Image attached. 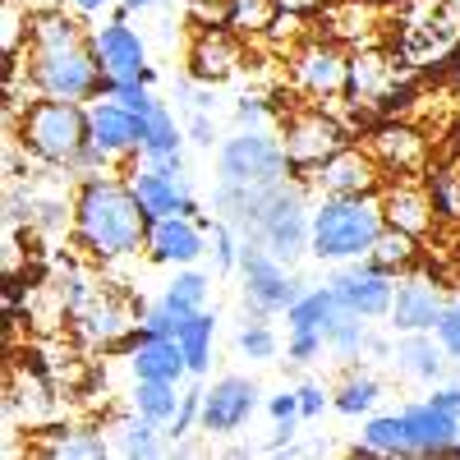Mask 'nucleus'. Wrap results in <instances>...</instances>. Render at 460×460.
<instances>
[{
  "instance_id": "21",
  "label": "nucleus",
  "mask_w": 460,
  "mask_h": 460,
  "mask_svg": "<svg viewBox=\"0 0 460 460\" xmlns=\"http://www.w3.org/2000/svg\"><path fill=\"white\" fill-rule=\"evenodd\" d=\"M129 373L134 382H175V387H184L189 377V359L180 350L175 336H143L129 345Z\"/></svg>"
},
{
  "instance_id": "46",
  "label": "nucleus",
  "mask_w": 460,
  "mask_h": 460,
  "mask_svg": "<svg viewBox=\"0 0 460 460\" xmlns=\"http://www.w3.org/2000/svg\"><path fill=\"white\" fill-rule=\"evenodd\" d=\"M230 5L235 0H189V19L199 28H230Z\"/></svg>"
},
{
  "instance_id": "28",
  "label": "nucleus",
  "mask_w": 460,
  "mask_h": 460,
  "mask_svg": "<svg viewBox=\"0 0 460 460\" xmlns=\"http://www.w3.org/2000/svg\"><path fill=\"white\" fill-rule=\"evenodd\" d=\"M166 429L162 424H152V419L143 414H129L120 429H115V456H125V460H157L166 456Z\"/></svg>"
},
{
  "instance_id": "4",
  "label": "nucleus",
  "mask_w": 460,
  "mask_h": 460,
  "mask_svg": "<svg viewBox=\"0 0 460 460\" xmlns=\"http://www.w3.org/2000/svg\"><path fill=\"white\" fill-rule=\"evenodd\" d=\"M382 230H387V221H382V203L377 199L323 194L314 203L309 253L323 258V262H355V258H368V249L377 244Z\"/></svg>"
},
{
  "instance_id": "8",
  "label": "nucleus",
  "mask_w": 460,
  "mask_h": 460,
  "mask_svg": "<svg viewBox=\"0 0 460 460\" xmlns=\"http://www.w3.org/2000/svg\"><path fill=\"white\" fill-rule=\"evenodd\" d=\"M350 143V134H345V125L336 120V115L309 106V111H290L286 125H281V147H286V162H290V175L309 180L327 157H336V152Z\"/></svg>"
},
{
  "instance_id": "37",
  "label": "nucleus",
  "mask_w": 460,
  "mask_h": 460,
  "mask_svg": "<svg viewBox=\"0 0 460 460\" xmlns=\"http://www.w3.org/2000/svg\"><path fill=\"white\" fill-rule=\"evenodd\" d=\"M235 350L244 355V359H272L277 350H281V341H277V332L267 327V318H249L240 332H235Z\"/></svg>"
},
{
  "instance_id": "11",
  "label": "nucleus",
  "mask_w": 460,
  "mask_h": 460,
  "mask_svg": "<svg viewBox=\"0 0 460 460\" xmlns=\"http://www.w3.org/2000/svg\"><path fill=\"white\" fill-rule=\"evenodd\" d=\"M332 295L341 299V309H350L359 318H387L392 295H396V277L382 272L373 258H355V262H336V277L327 281Z\"/></svg>"
},
{
  "instance_id": "16",
  "label": "nucleus",
  "mask_w": 460,
  "mask_h": 460,
  "mask_svg": "<svg viewBox=\"0 0 460 460\" xmlns=\"http://www.w3.org/2000/svg\"><path fill=\"white\" fill-rule=\"evenodd\" d=\"M88 120H93V143H97V152L106 157V166L138 157V147H143V120H138L129 106H120L115 97H97L88 106Z\"/></svg>"
},
{
  "instance_id": "3",
  "label": "nucleus",
  "mask_w": 460,
  "mask_h": 460,
  "mask_svg": "<svg viewBox=\"0 0 460 460\" xmlns=\"http://www.w3.org/2000/svg\"><path fill=\"white\" fill-rule=\"evenodd\" d=\"M10 134L32 162H42L51 171H74V175L106 171V157L93 143V120H88L84 102L32 97L23 106V115L10 125Z\"/></svg>"
},
{
  "instance_id": "22",
  "label": "nucleus",
  "mask_w": 460,
  "mask_h": 460,
  "mask_svg": "<svg viewBox=\"0 0 460 460\" xmlns=\"http://www.w3.org/2000/svg\"><path fill=\"white\" fill-rule=\"evenodd\" d=\"M377 203H382V221L387 226H396V230H405V235H429L433 230V199H429V184H410V180H396V184H387L377 194Z\"/></svg>"
},
{
  "instance_id": "47",
  "label": "nucleus",
  "mask_w": 460,
  "mask_h": 460,
  "mask_svg": "<svg viewBox=\"0 0 460 460\" xmlns=\"http://www.w3.org/2000/svg\"><path fill=\"white\" fill-rule=\"evenodd\" d=\"M295 392H299V414L304 419H318L332 405V392H323L318 382H304V387H295Z\"/></svg>"
},
{
  "instance_id": "12",
  "label": "nucleus",
  "mask_w": 460,
  "mask_h": 460,
  "mask_svg": "<svg viewBox=\"0 0 460 460\" xmlns=\"http://www.w3.org/2000/svg\"><path fill=\"white\" fill-rule=\"evenodd\" d=\"M258 410H262V387H258V382L240 377V373H226V377L212 382V387H203V419H199V429L212 433V438H230V433H240Z\"/></svg>"
},
{
  "instance_id": "2",
  "label": "nucleus",
  "mask_w": 460,
  "mask_h": 460,
  "mask_svg": "<svg viewBox=\"0 0 460 460\" xmlns=\"http://www.w3.org/2000/svg\"><path fill=\"white\" fill-rule=\"evenodd\" d=\"M147 226L152 217L138 208L129 180L93 171L79 175V194H74V244L97 262H125L147 249Z\"/></svg>"
},
{
  "instance_id": "20",
  "label": "nucleus",
  "mask_w": 460,
  "mask_h": 460,
  "mask_svg": "<svg viewBox=\"0 0 460 460\" xmlns=\"http://www.w3.org/2000/svg\"><path fill=\"white\" fill-rule=\"evenodd\" d=\"M240 65H244V51H240V42H235L226 28H199L194 47H189V79L217 88V84H226Z\"/></svg>"
},
{
  "instance_id": "40",
  "label": "nucleus",
  "mask_w": 460,
  "mask_h": 460,
  "mask_svg": "<svg viewBox=\"0 0 460 460\" xmlns=\"http://www.w3.org/2000/svg\"><path fill=\"white\" fill-rule=\"evenodd\" d=\"M429 199L438 217H460V175L456 171H438L429 175Z\"/></svg>"
},
{
  "instance_id": "43",
  "label": "nucleus",
  "mask_w": 460,
  "mask_h": 460,
  "mask_svg": "<svg viewBox=\"0 0 460 460\" xmlns=\"http://www.w3.org/2000/svg\"><path fill=\"white\" fill-rule=\"evenodd\" d=\"M327 350V336L323 332H286V359L290 364H314Z\"/></svg>"
},
{
  "instance_id": "25",
  "label": "nucleus",
  "mask_w": 460,
  "mask_h": 460,
  "mask_svg": "<svg viewBox=\"0 0 460 460\" xmlns=\"http://www.w3.org/2000/svg\"><path fill=\"white\" fill-rule=\"evenodd\" d=\"M345 93L364 106H382L392 93H396V69L387 65V56L377 51H364L350 60V79H345Z\"/></svg>"
},
{
  "instance_id": "44",
  "label": "nucleus",
  "mask_w": 460,
  "mask_h": 460,
  "mask_svg": "<svg viewBox=\"0 0 460 460\" xmlns=\"http://www.w3.org/2000/svg\"><path fill=\"white\" fill-rule=\"evenodd\" d=\"M433 336L442 341V350H447L451 359H460V295L442 304V318H438Z\"/></svg>"
},
{
  "instance_id": "52",
  "label": "nucleus",
  "mask_w": 460,
  "mask_h": 460,
  "mask_svg": "<svg viewBox=\"0 0 460 460\" xmlns=\"http://www.w3.org/2000/svg\"><path fill=\"white\" fill-rule=\"evenodd\" d=\"M162 0H120V10H129V14H143V10H157Z\"/></svg>"
},
{
  "instance_id": "10",
  "label": "nucleus",
  "mask_w": 460,
  "mask_h": 460,
  "mask_svg": "<svg viewBox=\"0 0 460 460\" xmlns=\"http://www.w3.org/2000/svg\"><path fill=\"white\" fill-rule=\"evenodd\" d=\"M93 51H97L106 84H152L157 79L147 65V42L138 37V28H129V10H120L111 23H102L93 32Z\"/></svg>"
},
{
  "instance_id": "34",
  "label": "nucleus",
  "mask_w": 460,
  "mask_h": 460,
  "mask_svg": "<svg viewBox=\"0 0 460 460\" xmlns=\"http://www.w3.org/2000/svg\"><path fill=\"white\" fill-rule=\"evenodd\" d=\"M368 258L382 267V272L401 277V272H410L414 258H419V240H414V235H405V230H396V226H387V230L377 235V244L368 249Z\"/></svg>"
},
{
  "instance_id": "33",
  "label": "nucleus",
  "mask_w": 460,
  "mask_h": 460,
  "mask_svg": "<svg viewBox=\"0 0 460 460\" xmlns=\"http://www.w3.org/2000/svg\"><path fill=\"white\" fill-rule=\"evenodd\" d=\"M208 290H212V277L199 272V262H194V267H175V277L166 281L162 299L171 304V309H180V314H199L208 304Z\"/></svg>"
},
{
  "instance_id": "48",
  "label": "nucleus",
  "mask_w": 460,
  "mask_h": 460,
  "mask_svg": "<svg viewBox=\"0 0 460 460\" xmlns=\"http://www.w3.org/2000/svg\"><path fill=\"white\" fill-rule=\"evenodd\" d=\"M189 143H199V147H212L217 143V125H212V115L208 111H194V115H189Z\"/></svg>"
},
{
  "instance_id": "27",
  "label": "nucleus",
  "mask_w": 460,
  "mask_h": 460,
  "mask_svg": "<svg viewBox=\"0 0 460 460\" xmlns=\"http://www.w3.org/2000/svg\"><path fill=\"white\" fill-rule=\"evenodd\" d=\"M180 143H184V129L175 125V111L166 102H157L152 115H143V147H138V157L143 162H171V157H180Z\"/></svg>"
},
{
  "instance_id": "53",
  "label": "nucleus",
  "mask_w": 460,
  "mask_h": 460,
  "mask_svg": "<svg viewBox=\"0 0 460 460\" xmlns=\"http://www.w3.org/2000/svg\"><path fill=\"white\" fill-rule=\"evenodd\" d=\"M162 5H175V0H162Z\"/></svg>"
},
{
  "instance_id": "18",
  "label": "nucleus",
  "mask_w": 460,
  "mask_h": 460,
  "mask_svg": "<svg viewBox=\"0 0 460 460\" xmlns=\"http://www.w3.org/2000/svg\"><path fill=\"white\" fill-rule=\"evenodd\" d=\"M345 79H350V60L341 56L336 42H309L295 56V84L309 97H336L345 93Z\"/></svg>"
},
{
  "instance_id": "26",
  "label": "nucleus",
  "mask_w": 460,
  "mask_h": 460,
  "mask_svg": "<svg viewBox=\"0 0 460 460\" xmlns=\"http://www.w3.org/2000/svg\"><path fill=\"white\" fill-rule=\"evenodd\" d=\"M336 314H341V299L332 295V286H309L286 309V332H323L327 336Z\"/></svg>"
},
{
  "instance_id": "24",
  "label": "nucleus",
  "mask_w": 460,
  "mask_h": 460,
  "mask_svg": "<svg viewBox=\"0 0 460 460\" xmlns=\"http://www.w3.org/2000/svg\"><path fill=\"white\" fill-rule=\"evenodd\" d=\"M74 323H79V332L88 336V341H97V345H115L120 336H129L134 332V318H129V309H120L106 290L102 295H93L84 309H74Z\"/></svg>"
},
{
  "instance_id": "45",
  "label": "nucleus",
  "mask_w": 460,
  "mask_h": 460,
  "mask_svg": "<svg viewBox=\"0 0 460 460\" xmlns=\"http://www.w3.org/2000/svg\"><path fill=\"white\" fill-rule=\"evenodd\" d=\"M267 120H272V102L262 93H244L235 102V125L240 129H267Z\"/></svg>"
},
{
  "instance_id": "19",
  "label": "nucleus",
  "mask_w": 460,
  "mask_h": 460,
  "mask_svg": "<svg viewBox=\"0 0 460 460\" xmlns=\"http://www.w3.org/2000/svg\"><path fill=\"white\" fill-rule=\"evenodd\" d=\"M368 152L377 157V166L387 171V175L405 180L410 171L424 166L429 143H424V134H419V129H410V125H401V120H382V125L368 134Z\"/></svg>"
},
{
  "instance_id": "14",
  "label": "nucleus",
  "mask_w": 460,
  "mask_h": 460,
  "mask_svg": "<svg viewBox=\"0 0 460 460\" xmlns=\"http://www.w3.org/2000/svg\"><path fill=\"white\" fill-rule=\"evenodd\" d=\"M208 221L212 217H157L147 226V262L157 267H194L208 253Z\"/></svg>"
},
{
  "instance_id": "7",
  "label": "nucleus",
  "mask_w": 460,
  "mask_h": 460,
  "mask_svg": "<svg viewBox=\"0 0 460 460\" xmlns=\"http://www.w3.org/2000/svg\"><path fill=\"white\" fill-rule=\"evenodd\" d=\"M240 290H244V309L258 318H277L304 295V281L290 272V262L277 253H267L258 240H244L240 249Z\"/></svg>"
},
{
  "instance_id": "31",
  "label": "nucleus",
  "mask_w": 460,
  "mask_h": 460,
  "mask_svg": "<svg viewBox=\"0 0 460 460\" xmlns=\"http://www.w3.org/2000/svg\"><path fill=\"white\" fill-rule=\"evenodd\" d=\"M377 401H382V382L373 377V373H350L341 382V387L332 392V410L336 414H345V419H368L373 410H377Z\"/></svg>"
},
{
  "instance_id": "29",
  "label": "nucleus",
  "mask_w": 460,
  "mask_h": 460,
  "mask_svg": "<svg viewBox=\"0 0 460 460\" xmlns=\"http://www.w3.org/2000/svg\"><path fill=\"white\" fill-rule=\"evenodd\" d=\"M180 401H184V392L175 387V382H134V392H129L134 414L152 419V424H162V429H171V424H175Z\"/></svg>"
},
{
  "instance_id": "42",
  "label": "nucleus",
  "mask_w": 460,
  "mask_h": 460,
  "mask_svg": "<svg viewBox=\"0 0 460 460\" xmlns=\"http://www.w3.org/2000/svg\"><path fill=\"white\" fill-rule=\"evenodd\" d=\"M106 97H115L120 106H129L138 120H143V115H152V106H157V93H152V84H106Z\"/></svg>"
},
{
  "instance_id": "32",
  "label": "nucleus",
  "mask_w": 460,
  "mask_h": 460,
  "mask_svg": "<svg viewBox=\"0 0 460 460\" xmlns=\"http://www.w3.org/2000/svg\"><path fill=\"white\" fill-rule=\"evenodd\" d=\"M368 336H373V332H368V318L341 309L336 323L327 327V350H332L336 359H345V364H355V359L368 355Z\"/></svg>"
},
{
  "instance_id": "41",
  "label": "nucleus",
  "mask_w": 460,
  "mask_h": 460,
  "mask_svg": "<svg viewBox=\"0 0 460 460\" xmlns=\"http://www.w3.org/2000/svg\"><path fill=\"white\" fill-rule=\"evenodd\" d=\"M199 419H203V387H184V401H180V414H175V424L166 429V438L171 442H180V438H189L199 429Z\"/></svg>"
},
{
  "instance_id": "49",
  "label": "nucleus",
  "mask_w": 460,
  "mask_h": 460,
  "mask_svg": "<svg viewBox=\"0 0 460 460\" xmlns=\"http://www.w3.org/2000/svg\"><path fill=\"white\" fill-rule=\"evenodd\" d=\"M438 410H447V414H456L460 419V382H447V387H433V396H429Z\"/></svg>"
},
{
  "instance_id": "9",
  "label": "nucleus",
  "mask_w": 460,
  "mask_h": 460,
  "mask_svg": "<svg viewBox=\"0 0 460 460\" xmlns=\"http://www.w3.org/2000/svg\"><path fill=\"white\" fill-rule=\"evenodd\" d=\"M129 189L138 208L157 221V217H208L189 189V171H184V157H171V162H143L129 171Z\"/></svg>"
},
{
  "instance_id": "38",
  "label": "nucleus",
  "mask_w": 460,
  "mask_h": 460,
  "mask_svg": "<svg viewBox=\"0 0 460 460\" xmlns=\"http://www.w3.org/2000/svg\"><path fill=\"white\" fill-rule=\"evenodd\" d=\"M115 447L102 438V433H65L56 447H51V456H60V460H106Z\"/></svg>"
},
{
  "instance_id": "5",
  "label": "nucleus",
  "mask_w": 460,
  "mask_h": 460,
  "mask_svg": "<svg viewBox=\"0 0 460 460\" xmlns=\"http://www.w3.org/2000/svg\"><path fill=\"white\" fill-rule=\"evenodd\" d=\"M309 235H314V208H309V199H304V189L299 184H277V189H267V199L258 203L244 240H258L281 262H299L304 253H309Z\"/></svg>"
},
{
  "instance_id": "51",
  "label": "nucleus",
  "mask_w": 460,
  "mask_h": 460,
  "mask_svg": "<svg viewBox=\"0 0 460 460\" xmlns=\"http://www.w3.org/2000/svg\"><path fill=\"white\" fill-rule=\"evenodd\" d=\"M277 10L281 14H309V10H318V0H277Z\"/></svg>"
},
{
  "instance_id": "50",
  "label": "nucleus",
  "mask_w": 460,
  "mask_h": 460,
  "mask_svg": "<svg viewBox=\"0 0 460 460\" xmlns=\"http://www.w3.org/2000/svg\"><path fill=\"white\" fill-rule=\"evenodd\" d=\"M65 5H69L74 14H102V10H111V5H120V0H65Z\"/></svg>"
},
{
  "instance_id": "35",
  "label": "nucleus",
  "mask_w": 460,
  "mask_h": 460,
  "mask_svg": "<svg viewBox=\"0 0 460 460\" xmlns=\"http://www.w3.org/2000/svg\"><path fill=\"white\" fill-rule=\"evenodd\" d=\"M359 442L373 447L377 456H405V424H401V410H396V414H368Z\"/></svg>"
},
{
  "instance_id": "39",
  "label": "nucleus",
  "mask_w": 460,
  "mask_h": 460,
  "mask_svg": "<svg viewBox=\"0 0 460 460\" xmlns=\"http://www.w3.org/2000/svg\"><path fill=\"white\" fill-rule=\"evenodd\" d=\"M277 0H235L230 5V28H249V32H262L277 23Z\"/></svg>"
},
{
  "instance_id": "17",
  "label": "nucleus",
  "mask_w": 460,
  "mask_h": 460,
  "mask_svg": "<svg viewBox=\"0 0 460 460\" xmlns=\"http://www.w3.org/2000/svg\"><path fill=\"white\" fill-rule=\"evenodd\" d=\"M442 290L429 277H401L396 295H392V309H387V327L401 332H433L442 318Z\"/></svg>"
},
{
  "instance_id": "13",
  "label": "nucleus",
  "mask_w": 460,
  "mask_h": 460,
  "mask_svg": "<svg viewBox=\"0 0 460 460\" xmlns=\"http://www.w3.org/2000/svg\"><path fill=\"white\" fill-rule=\"evenodd\" d=\"M382 171L377 157L368 147H350L345 143L336 157H327L309 180L323 189V194H336V199H377V189H382Z\"/></svg>"
},
{
  "instance_id": "1",
  "label": "nucleus",
  "mask_w": 460,
  "mask_h": 460,
  "mask_svg": "<svg viewBox=\"0 0 460 460\" xmlns=\"http://www.w3.org/2000/svg\"><path fill=\"white\" fill-rule=\"evenodd\" d=\"M19 56H23L32 97L93 102L106 93V74L93 51V32H84V23L65 10H32Z\"/></svg>"
},
{
  "instance_id": "30",
  "label": "nucleus",
  "mask_w": 460,
  "mask_h": 460,
  "mask_svg": "<svg viewBox=\"0 0 460 460\" xmlns=\"http://www.w3.org/2000/svg\"><path fill=\"white\" fill-rule=\"evenodd\" d=\"M180 350H184V359H189V377H203L208 368H212V341H217V318L208 314V309H199L194 318H189L184 327H180Z\"/></svg>"
},
{
  "instance_id": "23",
  "label": "nucleus",
  "mask_w": 460,
  "mask_h": 460,
  "mask_svg": "<svg viewBox=\"0 0 460 460\" xmlns=\"http://www.w3.org/2000/svg\"><path fill=\"white\" fill-rule=\"evenodd\" d=\"M447 359L451 355L442 350V341L433 332H401L392 345V364L410 382H438L447 373Z\"/></svg>"
},
{
  "instance_id": "36",
  "label": "nucleus",
  "mask_w": 460,
  "mask_h": 460,
  "mask_svg": "<svg viewBox=\"0 0 460 460\" xmlns=\"http://www.w3.org/2000/svg\"><path fill=\"white\" fill-rule=\"evenodd\" d=\"M240 249H244V235L230 221H208V253H212V267L217 272H240Z\"/></svg>"
},
{
  "instance_id": "6",
  "label": "nucleus",
  "mask_w": 460,
  "mask_h": 460,
  "mask_svg": "<svg viewBox=\"0 0 460 460\" xmlns=\"http://www.w3.org/2000/svg\"><path fill=\"white\" fill-rule=\"evenodd\" d=\"M290 180V162L277 134L267 129H240L217 147V184L235 189H277Z\"/></svg>"
},
{
  "instance_id": "15",
  "label": "nucleus",
  "mask_w": 460,
  "mask_h": 460,
  "mask_svg": "<svg viewBox=\"0 0 460 460\" xmlns=\"http://www.w3.org/2000/svg\"><path fill=\"white\" fill-rule=\"evenodd\" d=\"M405 456H460V419L438 410L433 401H414L401 410Z\"/></svg>"
}]
</instances>
